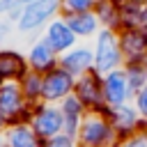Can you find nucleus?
Segmentation results:
<instances>
[{
    "label": "nucleus",
    "mask_w": 147,
    "mask_h": 147,
    "mask_svg": "<svg viewBox=\"0 0 147 147\" xmlns=\"http://www.w3.org/2000/svg\"><path fill=\"white\" fill-rule=\"evenodd\" d=\"M55 2H57V0H39V2H34V5L25 11V16H23V21H21V28H34V25H39V23L55 9Z\"/></svg>",
    "instance_id": "f257e3e1"
},
{
    "label": "nucleus",
    "mask_w": 147,
    "mask_h": 147,
    "mask_svg": "<svg viewBox=\"0 0 147 147\" xmlns=\"http://www.w3.org/2000/svg\"><path fill=\"white\" fill-rule=\"evenodd\" d=\"M115 60H117V46H115V39L106 32L99 39V69L113 67Z\"/></svg>",
    "instance_id": "f03ea898"
},
{
    "label": "nucleus",
    "mask_w": 147,
    "mask_h": 147,
    "mask_svg": "<svg viewBox=\"0 0 147 147\" xmlns=\"http://www.w3.org/2000/svg\"><path fill=\"white\" fill-rule=\"evenodd\" d=\"M67 90H69V76L64 71H53L44 80V94H48V96H60Z\"/></svg>",
    "instance_id": "7ed1b4c3"
},
{
    "label": "nucleus",
    "mask_w": 147,
    "mask_h": 147,
    "mask_svg": "<svg viewBox=\"0 0 147 147\" xmlns=\"http://www.w3.org/2000/svg\"><path fill=\"white\" fill-rule=\"evenodd\" d=\"M48 41H51L53 48H64V46H69L74 41V37H71L69 28H64V23H55L51 28V32H48Z\"/></svg>",
    "instance_id": "20e7f679"
},
{
    "label": "nucleus",
    "mask_w": 147,
    "mask_h": 147,
    "mask_svg": "<svg viewBox=\"0 0 147 147\" xmlns=\"http://www.w3.org/2000/svg\"><path fill=\"white\" fill-rule=\"evenodd\" d=\"M60 129V115L55 110H44L39 117H37V131L48 136V133H55Z\"/></svg>",
    "instance_id": "39448f33"
},
{
    "label": "nucleus",
    "mask_w": 147,
    "mask_h": 147,
    "mask_svg": "<svg viewBox=\"0 0 147 147\" xmlns=\"http://www.w3.org/2000/svg\"><path fill=\"white\" fill-rule=\"evenodd\" d=\"M23 62L14 55V53H2L0 55V76H11V74H21Z\"/></svg>",
    "instance_id": "423d86ee"
},
{
    "label": "nucleus",
    "mask_w": 147,
    "mask_h": 147,
    "mask_svg": "<svg viewBox=\"0 0 147 147\" xmlns=\"http://www.w3.org/2000/svg\"><path fill=\"white\" fill-rule=\"evenodd\" d=\"M106 90H108V99L110 101H122L124 96V78L119 74H113L106 83Z\"/></svg>",
    "instance_id": "0eeeda50"
},
{
    "label": "nucleus",
    "mask_w": 147,
    "mask_h": 147,
    "mask_svg": "<svg viewBox=\"0 0 147 147\" xmlns=\"http://www.w3.org/2000/svg\"><path fill=\"white\" fill-rule=\"evenodd\" d=\"M11 147H34V138L28 129H16L11 133Z\"/></svg>",
    "instance_id": "6e6552de"
},
{
    "label": "nucleus",
    "mask_w": 147,
    "mask_h": 147,
    "mask_svg": "<svg viewBox=\"0 0 147 147\" xmlns=\"http://www.w3.org/2000/svg\"><path fill=\"white\" fill-rule=\"evenodd\" d=\"M0 106H2L5 113H14L18 108V94H16V90H5L0 94Z\"/></svg>",
    "instance_id": "1a4fd4ad"
},
{
    "label": "nucleus",
    "mask_w": 147,
    "mask_h": 147,
    "mask_svg": "<svg viewBox=\"0 0 147 147\" xmlns=\"http://www.w3.org/2000/svg\"><path fill=\"white\" fill-rule=\"evenodd\" d=\"M103 124H99V122H90L87 126H85V131H83V138L87 140V142H99L101 138H103Z\"/></svg>",
    "instance_id": "9d476101"
},
{
    "label": "nucleus",
    "mask_w": 147,
    "mask_h": 147,
    "mask_svg": "<svg viewBox=\"0 0 147 147\" xmlns=\"http://www.w3.org/2000/svg\"><path fill=\"white\" fill-rule=\"evenodd\" d=\"M90 62V53L87 51H78V53H74V55H69L67 60H64V64L67 67H74V69H80V67H85Z\"/></svg>",
    "instance_id": "9b49d317"
},
{
    "label": "nucleus",
    "mask_w": 147,
    "mask_h": 147,
    "mask_svg": "<svg viewBox=\"0 0 147 147\" xmlns=\"http://www.w3.org/2000/svg\"><path fill=\"white\" fill-rule=\"evenodd\" d=\"M32 62H34L39 69H46V67L51 64V55H48L46 46H37V48H34V53H32Z\"/></svg>",
    "instance_id": "f8f14e48"
},
{
    "label": "nucleus",
    "mask_w": 147,
    "mask_h": 147,
    "mask_svg": "<svg viewBox=\"0 0 147 147\" xmlns=\"http://www.w3.org/2000/svg\"><path fill=\"white\" fill-rule=\"evenodd\" d=\"M74 28H76L78 32H90V30L94 28V21H92L90 16H80V18H74Z\"/></svg>",
    "instance_id": "ddd939ff"
},
{
    "label": "nucleus",
    "mask_w": 147,
    "mask_h": 147,
    "mask_svg": "<svg viewBox=\"0 0 147 147\" xmlns=\"http://www.w3.org/2000/svg\"><path fill=\"white\" fill-rule=\"evenodd\" d=\"M76 115H78V103H76L74 99H69V101H67V117H69L67 126H69V131H74V122H76Z\"/></svg>",
    "instance_id": "4468645a"
},
{
    "label": "nucleus",
    "mask_w": 147,
    "mask_h": 147,
    "mask_svg": "<svg viewBox=\"0 0 147 147\" xmlns=\"http://www.w3.org/2000/svg\"><path fill=\"white\" fill-rule=\"evenodd\" d=\"M80 92H83V96H85L87 101H96V90H94V83H92V80L80 83Z\"/></svg>",
    "instance_id": "2eb2a0df"
},
{
    "label": "nucleus",
    "mask_w": 147,
    "mask_h": 147,
    "mask_svg": "<svg viewBox=\"0 0 147 147\" xmlns=\"http://www.w3.org/2000/svg\"><path fill=\"white\" fill-rule=\"evenodd\" d=\"M21 2H28V0H2V2H0V11H5V9H11V7L21 5Z\"/></svg>",
    "instance_id": "dca6fc26"
},
{
    "label": "nucleus",
    "mask_w": 147,
    "mask_h": 147,
    "mask_svg": "<svg viewBox=\"0 0 147 147\" xmlns=\"http://www.w3.org/2000/svg\"><path fill=\"white\" fill-rule=\"evenodd\" d=\"M69 5H71V7H76V9H83V7H87V5H90V0H69Z\"/></svg>",
    "instance_id": "f3484780"
},
{
    "label": "nucleus",
    "mask_w": 147,
    "mask_h": 147,
    "mask_svg": "<svg viewBox=\"0 0 147 147\" xmlns=\"http://www.w3.org/2000/svg\"><path fill=\"white\" fill-rule=\"evenodd\" d=\"M48 147H71V145H69V140H64V138H57V140H53Z\"/></svg>",
    "instance_id": "a211bd4d"
},
{
    "label": "nucleus",
    "mask_w": 147,
    "mask_h": 147,
    "mask_svg": "<svg viewBox=\"0 0 147 147\" xmlns=\"http://www.w3.org/2000/svg\"><path fill=\"white\" fill-rule=\"evenodd\" d=\"M140 108H142V113H147V90L140 94Z\"/></svg>",
    "instance_id": "6ab92c4d"
},
{
    "label": "nucleus",
    "mask_w": 147,
    "mask_h": 147,
    "mask_svg": "<svg viewBox=\"0 0 147 147\" xmlns=\"http://www.w3.org/2000/svg\"><path fill=\"white\" fill-rule=\"evenodd\" d=\"M131 147H145V145H140V142H133V145H131Z\"/></svg>",
    "instance_id": "aec40b11"
},
{
    "label": "nucleus",
    "mask_w": 147,
    "mask_h": 147,
    "mask_svg": "<svg viewBox=\"0 0 147 147\" xmlns=\"http://www.w3.org/2000/svg\"><path fill=\"white\" fill-rule=\"evenodd\" d=\"M2 32H5V25H0V34H2Z\"/></svg>",
    "instance_id": "412c9836"
},
{
    "label": "nucleus",
    "mask_w": 147,
    "mask_h": 147,
    "mask_svg": "<svg viewBox=\"0 0 147 147\" xmlns=\"http://www.w3.org/2000/svg\"><path fill=\"white\" fill-rule=\"evenodd\" d=\"M145 18H147V14H145ZM145 23H147V21H145Z\"/></svg>",
    "instance_id": "4be33fe9"
},
{
    "label": "nucleus",
    "mask_w": 147,
    "mask_h": 147,
    "mask_svg": "<svg viewBox=\"0 0 147 147\" xmlns=\"http://www.w3.org/2000/svg\"><path fill=\"white\" fill-rule=\"evenodd\" d=\"M0 122H2V117H0Z\"/></svg>",
    "instance_id": "5701e85b"
}]
</instances>
